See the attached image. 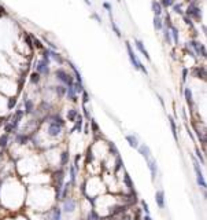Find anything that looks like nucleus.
<instances>
[{"label":"nucleus","mask_w":207,"mask_h":220,"mask_svg":"<svg viewBox=\"0 0 207 220\" xmlns=\"http://www.w3.org/2000/svg\"><path fill=\"white\" fill-rule=\"evenodd\" d=\"M47 51H48V55H50V58L55 59V61H56V62H59V63H63L62 57H60L58 52H55V51H52V50H47Z\"/></svg>","instance_id":"obj_19"},{"label":"nucleus","mask_w":207,"mask_h":220,"mask_svg":"<svg viewBox=\"0 0 207 220\" xmlns=\"http://www.w3.org/2000/svg\"><path fill=\"white\" fill-rule=\"evenodd\" d=\"M84 1H85V3L88 4V6H91V1H89V0H84Z\"/></svg>","instance_id":"obj_56"},{"label":"nucleus","mask_w":207,"mask_h":220,"mask_svg":"<svg viewBox=\"0 0 207 220\" xmlns=\"http://www.w3.org/2000/svg\"><path fill=\"white\" fill-rule=\"evenodd\" d=\"M69 183H66L65 184V187H63V193H60V197H63V198H66V194H67V189H69Z\"/></svg>","instance_id":"obj_44"},{"label":"nucleus","mask_w":207,"mask_h":220,"mask_svg":"<svg viewBox=\"0 0 207 220\" xmlns=\"http://www.w3.org/2000/svg\"><path fill=\"white\" fill-rule=\"evenodd\" d=\"M25 39H26V43H28V45H29V47H33V43H32V37L30 36H25Z\"/></svg>","instance_id":"obj_49"},{"label":"nucleus","mask_w":207,"mask_h":220,"mask_svg":"<svg viewBox=\"0 0 207 220\" xmlns=\"http://www.w3.org/2000/svg\"><path fill=\"white\" fill-rule=\"evenodd\" d=\"M169 121H170V127H171V132H173V136L174 139H177V132H176V124H174V120L169 117Z\"/></svg>","instance_id":"obj_33"},{"label":"nucleus","mask_w":207,"mask_h":220,"mask_svg":"<svg viewBox=\"0 0 207 220\" xmlns=\"http://www.w3.org/2000/svg\"><path fill=\"white\" fill-rule=\"evenodd\" d=\"M126 140L129 142V145H130V147H134V149H137V147H138L137 138H136L134 135H128V136H126Z\"/></svg>","instance_id":"obj_18"},{"label":"nucleus","mask_w":207,"mask_h":220,"mask_svg":"<svg viewBox=\"0 0 207 220\" xmlns=\"http://www.w3.org/2000/svg\"><path fill=\"white\" fill-rule=\"evenodd\" d=\"M189 1H191V3H196V0H189Z\"/></svg>","instance_id":"obj_58"},{"label":"nucleus","mask_w":207,"mask_h":220,"mask_svg":"<svg viewBox=\"0 0 207 220\" xmlns=\"http://www.w3.org/2000/svg\"><path fill=\"white\" fill-rule=\"evenodd\" d=\"M191 47L194 48L196 52H198V55H202V57H206V48H204V45L200 43H198V41H191Z\"/></svg>","instance_id":"obj_4"},{"label":"nucleus","mask_w":207,"mask_h":220,"mask_svg":"<svg viewBox=\"0 0 207 220\" xmlns=\"http://www.w3.org/2000/svg\"><path fill=\"white\" fill-rule=\"evenodd\" d=\"M184 95H185V99L188 102V105H194V101H192V92H191V89L189 88H185V91H184Z\"/></svg>","instance_id":"obj_23"},{"label":"nucleus","mask_w":207,"mask_h":220,"mask_svg":"<svg viewBox=\"0 0 207 220\" xmlns=\"http://www.w3.org/2000/svg\"><path fill=\"white\" fill-rule=\"evenodd\" d=\"M70 66H71V69H73V72H74V76H75V79H77V83H81L82 84V77H81V73L77 70V68H75L73 63H70Z\"/></svg>","instance_id":"obj_24"},{"label":"nucleus","mask_w":207,"mask_h":220,"mask_svg":"<svg viewBox=\"0 0 207 220\" xmlns=\"http://www.w3.org/2000/svg\"><path fill=\"white\" fill-rule=\"evenodd\" d=\"M82 102L84 103H88L89 102V96H88V92L87 91H82Z\"/></svg>","instance_id":"obj_43"},{"label":"nucleus","mask_w":207,"mask_h":220,"mask_svg":"<svg viewBox=\"0 0 207 220\" xmlns=\"http://www.w3.org/2000/svg\"><path fill=\"white\" fill-rule=\"evenodd\" d=\"M75 209V202L73 201V200H66L65 201V205H63V211L65 212H73Z\"/></svg>","instance_id":"obj_10"},{"label":"nucleus","mask_w":207,"mask_h":220,"mask_svg":"<svg viewBox=\"0 0 207 220\" xmlns=\"http://www.w3.org/2000/svg\"><path fill=\"white\" fill-rule=\"evenodd\" d=\"M67 158H69V154L67 153H62V157H60V165H66L67 164Z\"/></svg>","instance_id":"obj_36"},{"label":"nucleus","mask_w":207,"mask_h":220,"mask_svg":"<svg viewBox=\"0 0 207 220\" xmlns=\"http://www.w3.org/2000/svg\"><path fill=\"white\" fill-rule=\"evenodd\" d=\"M126 50H128V55H129V59H130V62H132V65L134 66V69H137V70H140V72H143L145 76L148 74V72H147V69H145L144 66H143V63L138 61V58L136 57V54L133 52V50H132V45L129 44V41H126Z\"/></svg>","instance_id":"obj_1"},{"label":"nucleus","mask_w":207,"mask_h":220,"mask_svg":"<svg viewBox=\"0 0 207 220\" xmlns=\"http://www.w3.org/2000/svg\"><path fill=\"white\" fill-rule=\"evenodd\" d=\"M37 73H40V74H48L50 73V68H48V63L45 62L44 59H41L40 62L37 63Z\"/></svg>","instance_id":"obj_5"},{"label":"nucleus","mask_w":207,"mask_h":220,"mask_svg":"<svg viewBox=\"0 0 207 220\" xmlns=\"http://www.w3.org/2000/svg\"><path fill=\"white\" fill-rule=\"evenodd\" d=\"M70 179H71V183L75 182V168L74 167H70Z\"/></svg>","instance_id":"obj_39"},{"label":"nucleus","mask_w":207,"mask_h":220,"mask_svg":"<svg viewBox=\"0 0 207 220\" xmlns=\"http://www.w3.org/2000/svg\"><path fill=\"white\" fill-rule=\"evenodd\" d=\"M73 89H74L75 94H78V92H82V91H84V87H82L81 83H77V81H75L74 84H73Z\"/></svg>","instance_id":"obj_28"},{"label":"nucleus","mask_w":207,"mask_h":220,"mask_svg":"<svg viewBox=\"0 0 207 220\" xmlns=\"http://www.w3.org/2000/svg\"><path fill=\"white\" fill-rule=\"evenodd\" d=\"M134 44H136L137 50L140 51V52H141V54H143V55H144V57L147 58L148 61H150L151 58H150V55H148V51L145 50V47L143 45V41H141V40H138V39H134Z\"/></svg>","instance_id":"obj_7"},{"label":"nucleus","mask_w":207,"mask_h":220,"mask_svg":"<svg viewBox=\"0 0 207 220\" xmlns=\"http://www.w3.org/2000/svg\"><path fill=\"white\" fill-rule=\"evenodd\" d=\"M15 105H17V98H15V96H14V98H10V99H8V109H13Z\"/></svg>","instance_id":"obj_40"},{"label":"nucleus","mask_w":207,"mask_h":220,"mask_svg":"<svg viewBox=\"0 0 207 220\" xmlns=\"http://www.w3.org/2000/svg\"><path fill=\"white\" fill-rule=\"evenodd\" d=\"M7 140H8V136L6 135H3V136H0V147H4L7 145Z\"/></svg>","instance_id":"obj_37"},{"label":"nucleus","mask_w":207,"mask_h":220,"mask_svg":"<svg viewBox=\"0 0 207 220\" xmlns=\"http://www.w3.org/2000/svg\"><path fill=\"white\" fill-rule=\"evenodd\" d=\"M66 89H67V88H65L63 85H58V87H55V91H56V94L59 95V96H63V95L66 94Z\"/></svg>","instance_id":"obj_32"},{"label":"nucleus","mask_w":207,"mask_h":220,"mask_svg":"<svg viewBox=\"0 0 207 220\" xmlns=\"http://www.w3.org/2000/svg\"><path fill=\"white\" fill-rule=\"evenodd\" d=\"M169 32H170V36H173V40H174V43L178 44V30H177L174 26L171 25L169 28Z\"/></svg>","instance_id":"obj_20"},{"label":"nucleus","mask_w":207,"mask_h":220,"mask_svg":"<svg viewBox=\"0 0 207 220\" xmlns=\"http://www.w3.org/2000/svg\"><path fill=\"white\" fill-rule=\"evenodd\" d=\"M124 179H125V183H126V186L129 187V190H130V191H133V183H132V180H130V177H129V175H128V173L125 175V177H124Z\"/></svg>","instance_id":"obj_34"},{"label":"nucleus","mask_w":207,"mask_h":220,"mask_svg":"<svg viewBox=\"0 0 207 220\" xmlns=\"http://www.w3.org/2000/svg\"><path fill=\"white\" fill-rule=\"evenodd\" d=\"M56 79H59L62 83H65L67 87H73V84H74L73 76H70L67 72H65L63 69H58L56 70Z\"/></svg>","instance_id":"obj_2"},{"label":"nucleus","mask_w":207,"mask_h":220,"mask_svg":"<svg viewBox=\"0 0 207 220\" xmlns=\"http://www.w3.org/2000/svg\"><path fill=\"white\" fill-rule=\"evenodd\" d=\"M138 150H140V153L143 154V157L148 161L150 158H152L151 157V153H150V149H148V146H145V145H141V146H138Z\"/></svg>","instance_id":"obj_13"},{"label":"nucleus","mask_w":207,"mask_h":220,"mask_svg":"<svg viewBox=\"0 0 207 220\" xmlns=\"http://www.w3.org/2000/svg\"><path fill=\"white\" fill-rule=\"evenodd\" d=\"M173 10H174V13L177 14H184V11H182V8L180 4H173Z\"/></svg>","instance_id":"obj_42"},{"label":"nucleus","mask_w":207,"mask_h":220,"mask_svg":"<svg viewBox=\"0 0 207 220\" xmlns=\"http://www.w3.org/2000/svg\"><path fill=\"white\" fill-rule=\"evenodd\" d=\"M187 17L189 18H194L196 21H199L202 18V14H200V8L196 6V3H191L189 7L187 8Z\"/></svg>","instance_id":"obj_3"},{"label":"nucleus","mask_w":207,"mask_h":220,"mask_svg":"<svg viewBox=\"0 0 207 220\" xmlns=\"http://www.w3.org/2000/svg\"><path fill=\"white\" fill-rule=\"evenodd\" d=\"M187 74H188V69H182V81H187Z\"/></svg>","instance_id":"obj_46"},{"label":"nucleus","mask_w":207,"mask_h":220,"mask_svg":"<svg viewBox=\"0 0 207 220\" xmlns=\"http://www.w3.org/2000/svg\"><path fill=\"white\" fill-rule=\"evenodd\" d=\"M66 94H67V96H69V99H71V101H77V96H75V92L74 89H73V87H69L67 89H66Z\"/></svg>","instance_id":"obj_25"},{"label":"nucleus","mask_w":207,"mask_h":220,"mask_svg":"<svg viewBox=\"0 0 207 220\" xmlns=\"http://www.w3.org/2000/svg\"><path fill=\"white\" fill-rule=\"evenodd\" d=\"M52 220H60V209L55 208L52 211Z\"/></svg>","instance_id":"obj_29"},{"label":"nucleus","mask_w":207,"mask_h":220,"mask_svg":"<svg viewBox=\"0 0 207 220\" xmlns=\"http://www.w3.org/2000/svg\"><path fill=\"white\" fill-rule=\"evenodd\" d=\"M110 13V22H111V28H113V30L115 32V35L118 36V37H121V30H119V28L117 26V24H115V21H114L113 18V14H111V11H108Z\"/></svg>","instance_id":"obj_15"},{"label":"nucleus","mask_w":207,"mask_h":220,"mask_svg":"<svg viewBox=\"0 0 207 220\" xmlns=\"http://www.w3.org/2000/svg\"><path fill=\"white\" fill-rule=\"evenodd\" d=\"M103 7H104V8H106L107 11H111V6H110V4H108V3H103Z\"/></svg>","instance_id":"obj_52"},{"label":"nucleus","mask_w":207,"mask_h":220,"mask_svg":"<svg viewBox=\"0 0 207 220\" xmlns=\"http://www.w3.org/2000/svg\"><path fill=\"white\" fill-rule=\"evenodd\" d=\"M162 7H165V8H167V7H171L173 4H174V0H161V3H159Z\"/></svg>","instance_id":"obj_30"},{"label":"nucleus","mask_w":207,"mask_h":220,"mask_svg":"<svg viewBox=\"0 0 207 220\" xmlns=\"http://www.w3.org/2000/svg\"><path fill=\"white\" fill-rule=\"evenodd\" d=\"M147 162H148V168H150V171H151L152 179H155V176H157V164H155V160H154V158H150Z\"/></svg>","instance_id":"obj_14"},{"label":"nucleus","mask_w":207,"mask_h":220,"mask_svg":"<svg viewBox=\"0 0 207 220\" xmlns=\"http://www.w3.org/2000/svg\"><path fill=\"white\" fill-rule=\"evenodd\" d=\"M155 201H157L158 206L161 208V209L165 206V193H163L162 190L157 191V194H155Z\"/></svg>","instance_id":"obj_8"},{"label":"nucleus","mask_w":207,"mask_h":220,"mask_svg":"<svg viewBox=\"0 0 207 220\" xmlns=\"http://www.w3.org/2000/svg\"><path fill=\"white\" fill-rule=\"evenodd\" d=\"M84 114H85V117L87 118H91V116H89V113H88V110L85 109V106H84Z\"/></svg>","instance_id":"obj_54"},{"label":"nucleus","mask_w":207,"mask_h":220,"mask_svg":"<svg viewBox=\"0 0 207 220\" xmlns=\"http://www.w3.org/2000/svg\"><path fill=\"white\" fill-rule=\"evenodd\" d=\"M118 1H121V0H118Z\"/></svg>","instance_id":"obj_59"},{"label":"nucleus","mask_w":207,"mask_h":220,"mask_svg":"<svg viewBox=\"0 0 207 220\" xmlns=\"http://www.w3.org/2000/svg\"><path fill=\"white\" fill-rule=\"evenodd\" d=\"M125 211H126V206H124V205H115V206L111 209V215H113V216H115V215L124 213Z\"/></svg>","instance_id":"obj_17"},{"label":"nucleus","mask_w":207,"mask_h":220,"mask_svg":"<svg viewBox=\"0 0 207 220\" xmlns=\"http://www.w3.org/2000/svg\"><path fill=\"white\" fill-rule=\"evenodd\" d=\"M4 129H6V132L7 133H8V132H11L14 129V127H13V124H7L6 125V128H4Z\"/></svg>","instance_id":"obj_50"},{"label":"nucleus","mask_w":207,"mask_h":220,"mask_svg":"<svg viewBox=\"0 0 207 220\" xmlns=\"http://www.w3.org/2000/svg\"><path fill=\"white\" fill-rule=\"evenodd\" d=\"M154 28H155L157 30H162L163 29V24H162L161 17H154Z\"/></svg>","instance_id":"obj_21"},{"label":"nucleus","mask_w":207,"mask_h":220,"mask_svg":"<svg viewBox=\"0 0 207 220\" xmlns=\"http://www.w3.org/2000/svg\"><path fill=\"white\" fill-rule=\"evenodd\" d=\"M32 39H33V44L37 47V48H40V50H43V44H41V41L38 40L37 37H34V36H30Z\"/></svg>","instance_id":"obj_35"},{"label":"nucleus","mask_w":207,"mask_h":220,"mask_svg":"<svg viewBox=\"0 0 207 220\" xmlns=\"http://www.w3.org/2000/svg\"><path fill=\"white\" fill-rule=\"evenodd\" d=\"M88 220H99V216H97V213L95 211H91L88 215Z\"/></svg>","instance_id":"obj_38"},{"label":"nucleus","mask_w":207,"mask_h":220,"mask_svg":"<svg viewBox=\"0 0 207 220\" xmlns=\"http://www.w3.org/2000/svg\"><path fill=\"white\" fill-rule=\"evenodd\" d=\"M194 73H195V76L198 77V79H203V80H206V68L204 66H198V68H195V70H194Z\"/></svg>","instance_id":"obj_12"},{"label":"nucleus","mask_w":207,"mask_h":220,"mask_svg":"<svg viewBox=\"0 0 207 220\" xmlns=\"http://www.w3.org/2000/svg\"><path fill=\"white\" fill-rule=\"evenodd\" d=\"M151 7H152V11H154V14H155V17H161V14H162V6L159 4V1L152 0Z\"/></svg>","instance_id":"obj_9"},{"label":"nucleus","mask_w":207,"mask_h":220,"mask_svg":"<svg viewBox=\"0 0 207 220\" xmlns=\"http://www.w3.org/2000/svg\"><path fill=\"white\" fill-rule=\"evenodd\" d=\"M60 127L55 125V124H52V123H50V127H48V133H50L51 136H58L59 133H60Z\"/></svg>","instance_id":"obj_11"},{"label":"nucleus","mask_w":207,"mask_h":220,"mask_svg":"<svg viewBox=\"0 0 207 220\" xmlns=\"http://www.w3.org/2000/svg\"><path fill=\"white\" fill-rule=\"evenodd\" d=\"M30 81L33 83V84H37L38 81H40V73H37V72H33L30 74Z\"/></svg>","instance_id":"obj_27"},{"label":"nucleus","mask_w":207,"mask_h":220,"mask_svg":"<svg viewBox=\"0 0 207 220\" xmlns=\"http://www.w3.org/2000/svg\"><path fill=\"white\" fill-rule=\"evenodd\" d=\"M92 128H93V132H97V129H99V127H97V124L95 123L93 120H92Z\"/></svg>","instance_id":"obj_51"},{"label":"nucleus","mask_w":207,"mask_h":220,"mask_svg":"<svg viewBox=\"0 0 207 220\" xmlns=\"http://www.w3.org/2000/svg\"><path fill=\"white\" fill-rule=\"evenodd\" d=\"M163 33H165V40H166L167 43H171V37H170L169 28H167V29H165V30H163Z\"/></svg>","instance_id":"obj_41"},{"label":"nucleus","mask_w":207,"mask_h":220,"mask_svg":"<svg viewBox=\"0 0 207 220\" xmlns=\"http://www.w3.org/2000/svg\"><path fill=\"white\" fill-rule=\"evenodd\" d=\"M17 140L19 142V145H24L26 142V136H24V135H18V138H17Z\"/></svg>","instance_id":"obj_45"},{"label":"nucleus","mask_w":207,"mask_h":220,"mask_svg":"<svg viewBox=\"0 0 207 220\" xmlns=\"http://www.w3.org/2000/svg\"><path fill=\"white\" fill-rule=\"evenodd\" d=\"M32 112H33V102L28 99V101H25V113L30 114Z\"/></svg>","instance_id":"obj_26"},{"label":"nucleus","mask_w":207,"mask_h":220,"mask_svg":"<svg viewBox=\"0 0 207 220\" xmlns=\"http://www.w3.org/2000/svg\"><path fill=\"white\" fill-rule=\"evenodd\" d=\"M121 167H122V161H121V158L119 157H117V167H115V171H118Z\"/></svg>","instance_id":"obj_48"},{"label":"nucleus","mask_w":207,"mask_h":220,"mask_svg":"<svg viewBox=\"0 0 207 220\" xmlns=\"http://www.w3.org/2000/svg\"><path fill=\"white\" fill-rule=\"evenodd\" d=\"M51 123H52V124H55V125H58V127H60V128L65 125V121H63L59 116H54V117L51 118Z\"/></svg>","instance_id":"obj_22"},{"label":"nucleus","mask_w":207,"mask_h":220,"mask_svg":"<svg viewBox=\"0 0 207 220\" xmlns=\"http://www.w3.org/2000/svg\"><path fill=\"white\" fill-rule=\"evenodd\" d=\"M196 156H198V157L200 158V161H202V162L204 164V160H203V157H202V154H200V151H199V150H196Z\"/></svg>","instance_id":"obj_53"},{"label":"nucleus","mask_w":207,"mask_h":220,"mask_svg":"<svg viewBox=\"0 0 207 220\" xmlns=\"http://www.w3.org/2000/svg\"><path fill=\"white\" fill-rule=\"evenodd\" d=\"M194 168H195V171H196V175H198V183L204 189V187H206V180H204V177H203L200 169H199V164L196 162V161L194 162Z\"/></svg>","instance_id":"obj_6"},{"label":"nucleus","mask_w":207,"mask_h":220,"mask_svg":"<svg viewBox=\"0 0 207 220\" xmlns=\"http://www.w3.org/2000/svg\"><path fill=\"white\" fill-rule=\"evenodd\" d=\"M92 17H93V18L96 19V21H97V22H99V24H100V22H101V19L99 18V15H97V14H93V15H92Z\"/></svg>","instance_id":"obj_55"},{"label":"nucleus","mask_w":207,"mask_h":220,"mask_svg":"<svg viewBox=\"0 0 207 220\" xmlns=\"http://www.w3.org/2000/svg\"><path fill=\"white\" fill-rule=\"evenodd\" d=\"M144 220H151V217H150V216H145Z\"/></svg>","instance_id":"obj_57"},{"label":"nucleus","mask_w":207,"mask_h":220,"mask_svg":"<svg viewBox=\"0 0 207 220\" xmlns=\"http://www.w3.org/2000/svg\"><path fill=\"white\" fill-rule=\"evenodd\" d=\"M141 205H143V209L145 211V213H148V212H150V209H148V204H147L145 201H141Z\"/></svg>","instance_id":"obj_47"},{"label":"nucleus","mask_w":207,"mask_h":220,"mask_svg":"<svg viewBox=\"0 0 207 220\" xmlns=\"http://www.w3.org/2000/svg\"><path fill=\"white\" fill-rule=\"evenodd\" d=\"M77 110H74V109H71V110H69V113H67V118H69V121H74L75 117H77Z\"/></svg>","instance_id":"obj_31"},{"label":"nucleus","mask_w":207,"mask_h":220,"mask_svg":"<svg viewBox=\"0 0 207 220\" xmlns=\"http://www.w3.org/2000/svg\"><path fill=\"white\" fill-rule=\"evenodd\" d=\"M82 121H84L82 116H81V114H77V117H75V120H74V123H75L74 131H81V128H82Z\"/></svg>","instance_id":"obj_16"}]
</instances>
